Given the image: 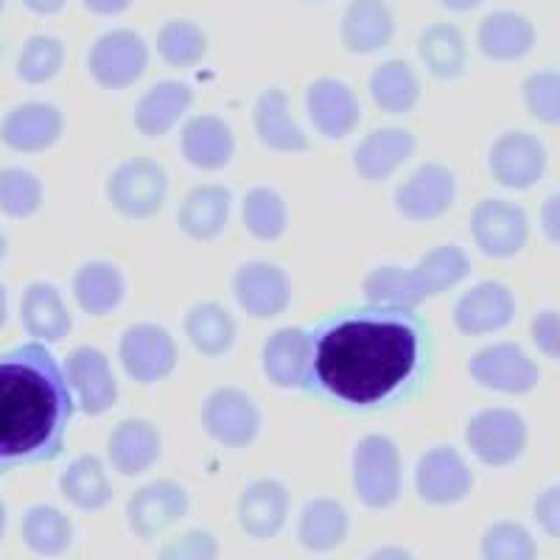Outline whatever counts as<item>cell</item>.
Returning <instances> with one entry per match:
<instances>
[{
    "label": "cell",
    "mask_w": 560,
    "mask_h": 560,
    "mask_svg": "<svg viewBox=\"0 0 560 560\" xmlns=\"http://www.w3.org/2000/svg\"><path fill=\"white\" fill-rule=\"evenodd\" d=\"M468 373L479 387L504 395H524L541 382V368L513 342L490 345L474 353Z\"/></svg>",
    "instance_id": "10"
},
{
    "label": "cell",
    "mask_w": 560,
    "mask_h": 560,
    "mask_svg": "<svg viewBox=\"0 0 560 560\" xmlns=\"http://www.w3.org/2000/svg\"><path fill=\"white\" fill-rule=\"evenodd\" d=\"M3 533H7V504L0 502V541H3Z\"/></svg>",
    "instance_id": "55"
},
{
    "label": "cell",
    "mask_w": 560,
    "mask_h": 560,
    "mask_svg": "<svg viewBox=\"0 0 560 560\" xmlns=\"http://www.w3.org/2000/svg\"><path fill=\"white\" fill-rule=\"evenodd\" d=\"M457 199V179L440 163H427L415 168L398 188H395V208L404 219L412 222H432L440 219Z\"/></svg>",
    "instance_id": "14"
},
{
    "label": "cell",
    "mask_w": 560,
    "mask_h": 560,
    "mask_svg": "<svg viewBox=\"0 0 560 560\" xmlns=\"http://www.w3.org/2000/svg\"><path fill=\"white\" fill-rule=\"evenodd\" d=\"M479 552L482 560H538V544L524 524L497 522L482 533Z\"/></svg>",
    "instance_id": "44"
},
{
    "label": "cell",
    "mask_w": 560,
    "mask_h": 560,
    "mask_svg": "<svg viewBox=\"0 0 560 560\" xmlns=\"http://www.w3.org/2000/svg\"><path fill=\"white\" fill-rule=\"evenodd\" d=\"M233 194L224 185H199L183 199L177 210V224L194 242H213L228 228Z\"/></svg>",
    "instance_id": "27"
},
{
    "label": "cell",
    "mask_w": 560,
    "mask_h": 560,
    "mask_svg": "<svg viewBox=\"0 0 560 560\" xmlns=\"http://www.w3.org/2000/svg\"><path fill=\"white\" fill-rule=\"evenodd\" d=\"M516 317V298L504 283L485 280L471 287L454 306V325L465 337H485L502 331Z\"/></svg>",
    "instance_id": "18"
},
{
    "label": "cell",
    "mask_w": 560,
    "mask_h": 560,
    "mask_svg": "<svg viewBox=\"0 0 560 560\" xmlns=\"http://www.w3.org/2000/svg\"><path fill=\"white\" fill-rule=\"evenodd\" d=\"M350 533V516L342 502L331 497H319L303 504L298 518L300 547L314 555H325L342 547Z\"/></svg>",
    "instance_id": "30"
},
{
    "label": "cell",
    "mask_w": 560,
    "mask_h": 560,
    "mask_svg": "<svg viewBox=\"0 0 560 560\" xmlns=\"http://www.w3.org/2000/svg\"><path fill=\"white\" fill-rule=\"evenodd\" d=\"M65 382H68L73 404L84 415H102L118 401V382H115L113 364L98 348L70 350L62 364Z\"/></svg>",
    "instance_id": "9"
},
{
    "label": "cell",
    "mask_w": 560,
    "mask_h": 560,
    "mask_svg": "<svg viewBox=\"0 0 560 560\" xmlns=\"http://www.w3.org/2000/svg\"><path fill=\"white\" fill-rule=\"evenodd\" d=\"M306 113L314 129L328 140H342L357 132L362 121L357 93L331 77L314 79L306 90Z\"/></svg>",
    "instance_id": "17"
},
{
    "label": "cell",
    "mask_w": 560,
    "mask_h": 560,
    "mask_svg": "<svg viewBox=\"0 0 560 560\" xmlns=\"http://www.w3.org/2000/svg\"><path fill=\"white\" fill-rule=\"evenodd\" d=\"M59 493L84 513H98L107 508L113 499V485H109L102 459L96 454H82V457L70 459L65 471L59 474Z\"/></svg>",
    "instance_id": "31"
},
{
    "label": "cell",
    "mask_w": 560,
    "mask_h": 560,
    "mask_svg": "<svg viewBox=\"0 0 560 560\" xmlns=\"http://www.w3.org/2000/svg\"><path fill=\"white\" fill-rule=\"evenodd\" d=\"M524 102L529 113L544 124L560 121V73L558 70H535L524 79Z\"/></svg>",
    "instance_id": "45"
},
{
    "label": "cell",
    "mask_w": 560,
    "mask_h": 560,
    "mask_svg": "<svg viewBox=\"0 0 560 560\" xmlns=\"http://www.w3.org/2000/svg\"><path fill=\"white\" fill-rule=\"evenodd\" d=\"M163 454V440L154 423L143 418H127L109 432L107 459L124 477L147 474Z\"/></svg>",
    "instance_id": "21"
},
{
    "label": "cell",
    "mask_w": 560,
    "mask_h": 560,
    "mask_svg": "<svg viewBox=\"0 0 560 560\" xmlns=\"http://www.w3.org/2000/svg\"><path fill=\"white\" fill-rule=\"evenodd\" d=\"M312 3H317V0H312Z\"/></svg>",
    "instance_id": "58"
},
{
    "label": "cell",
    "mask_w": 560,
    "mask_h": 560,
    "mask_svg": "<svg viewBox=\"0 0 560 560\" xmlns=\"http://www.w3.org/2000/svg\"><path fill=\"white\" fill-rule=\"evenodd\" d=\"M3 9H7V0H0V12H3Z\"/></svg>",
    "instance_id": "57"
},
{
    "label": "cell",
    "mask_w": 560,
    "mask_h": 560,
    "mask_svg": "<svg viewBox=\"0 0 560 560\" xmlns=\"http://www.w3.org/2000/svg\"><path fill=\"white\" fill-rule=\"evenodd\" d=\"M28 12L39 14V18H51V14L62 12L68 0H23Z\"/></svg>",
    "instance_id": "51"
},
{
    "label": "cell",
    "mask_w": 560,
    "mask_h": 560,
    "mask_svg": "<svg viewBox=\"0 0 560 560\" xmlns=\"http://www.w3.org/2000/svg\"><path fill=\"white\" fill-rule=\"evenodd\" d=\"M253 124L264 147L272 149V152L303 154L312 149L306 129L289 115V96L280 88H269L258 96Z\"/></svg>",
    "instance_id": "25"
},
{
    "label": "cell",
    "mask_w": 560,
    "mask_h": 560,
    "mask_svg": "<svg viewBox=\"0 0 560 560\" xmlns=\"http://www.w3.org/2000/svg\"><path fill=\"white\" fill-rule=\"evenodd\" d=\"M474 488V474L463 454L452 446H434L418 459L415 468V490L418 497L434 508L463 502Z\"/></svg>",
    "instance_id": "13"
},
{
    "label": "cell",
    "mask_w": 560,
    "mask_h": 560,
    "mask_svg": "<svg viewBox=\"0 0 560 560\" xmlns=\"http://www.w3.org/2000/svg\"><path fill=\"white\" fill-rule=\"evenodd\" d=\"M65 132L62 109L45 102H28L12 107L0 124V140L12 152L37 154L51 149Z\"/></svg>",
    "instance_id": "19"
},
{
    "label": "cell",
    "mask_w": 560,
    "mask_h": 560,
    "mask_svg": "<svg viewBox=\"0 0 560 560\" xmlns=\"http://www.w3.org/2000/svg\"><path fill=\"white\" fill-rule=\"evenodd\" d=\"M45 188L37 174L26 168H0V213L9 219L34 217L43 205Z\"/></svg>",
    "instance_id": "43"
},
{
    "label": "cell",
    "mask_w": 560,
    "mask_h": 560,
    "mask_svg": "<svg viewBox=\"0 0 560 560\" xmlns=\"http://www.w3.org/2000/svg\"><path fill=\"white\" fill-rule=\"evenodd\" d=\"M20 319H23V328L43 345L59 342L73 328V317L65 306L62 294L54 283H45V280H37L26 289L23 303H20Z\"/></svg>",
    "instance_id": "29"
},
{
    "label": "cell",
    "mask_w": 560,
    "mask_h": 560,
    "mask_svg": "<svg viewBox=\"0 0 560 560\" xmlns=\"http://www.w3.org/2000/svg\"><path fill=\"white\" fill-rule=\"evenodd\" d=\"M364 560H415L412 552L404 547H382L376 552H370Z\"/></svg>",
    "instance_id": "52"
},
{
    "label": "cell",
    "mask_w": 560,
    "mask_h": 560,
    "mask_svg": "<svg viewBox=\"0 0 560 560\" xmlns=\"http://www.w3.org/2000/svg\"><path fill=\"white\" fill-rule=\"evenodd\" d=\"M158 54L172 68H194L208 54V34L188 18H172L158 34Z\"/></svg>",
    "instance_id": "39"
},
{
    "label": "cell",
    "mask_w": 560,
    "mask_h": 560,
    "mask_svg": "<svg viewBox=\"0 0 560 560\" xmlns=\"http://www.w3.org/2000/svg\"><path fill=\"white\" fill-rule=\"evenodd\" d=\"M418 57L434 79L452 82V79H459L465 73L468 45H465L463 32L457 26H452V23H432V26L420 32Z\"/></svg>",
    "instance_id": "33"
},
{
    "label": "cell",
    "mask_w": 560,
    "mask_h": 560,
    "mask_svg": "<svg viewBox=\"0 0 560 560\" xmlns=\"http://www.w3.org/2000/svg\"><path fill=\"white\" fill-rule=\"evenodd\" d=\"M191 499L188 490L172 479H158L138 488L127 502V522L138 538L152 541L160 533H166L172 524L188 516Z\"/></svg>",
    "instance_id": "11"
},
{
    "label": "cell",
    "mask_w": 560,
    "mask_h": 560,
    "mask_svg": "<svg viewBox=\"0 0 560 560\" xmlns=\"http://www.w3.org/2000/svg\"><path fill=\"white\" fill-rule=\"evenodd\" d=\"M289 504H292V497L278 479H258V482L247 485L238 497V524L247 535L267 541L287 527Z\"/></svg>",
    "instance_id": "20"
},
{
    "label": "cell",
    "mask_w": 560,
    "mask_h": 560,
    "mask_svg": "<svg viewBox=\"0 0 560 560\" xmlns=\"http://www.w3.org/2000/svg\"><path fill=\"white\" fill-rule=\"evenodd\" d=\"M364 298L370 306L384 308H415L423 300L412 278V269L393 267V264L376 267L364 278Z\"/></svg>",
    "instance_id": "41"
},
{
    "label": "cell",
    "mask_w": 560,
    "mask_h": 560,
    "mask_svg": "<svg viewBox=\"0 0 560 560\" xmlns=\"http://www.w3.org/2000/svg\"><path fill=\"white\" fill-rule=\"evenodd\" d=\"M242 219L244 228H247L258 242H278V238L287 233L289 208L275 188L258 185V188L247 191V197H244Z\"/></svg>",
    "instance_id": "40"
},
{
    "label": "cell",
    "mask_w": 560,
    "mask_h": 560,
    "mask_svg": "<svg viewBox=\"0 0 560 560\" xmlns=\"http://www.w3.org/2000/svg\"><path fill=\"white\" fill-rule=\"evenodd\" d=\"M124 294H127V283H124L121 269L107 261H88L73 275V298L79 308L93 317L115 312L121 306Z\"/></svg>",
    "instance_id": "32"
},
{
    "label": "cell",
    "mask_w": 560,
    "mask_h": 560,
    "mask_svg": "<svg viewBox=\"0 0 560 560\" xmlns=\"http://www.w3.org/2000/svg\"><path fill=\"white\" fill-rule=\"evenodd\" d=\"M82 7L98 18H115V14L127 12L132 0H82Z\"/></svg>",
    "instance_id": "49"
},
{
    "label": "cell",
    "mask_w": 560,
    "mask_h": 560,
    "mask_svg": "<svg viewBox=\"0 0 560 560\" xmlns=\"http://www.w3.org/2000/svg\"><path fill=\"white\" fill-rule=\"evenodd\" d=\"M233 294L249 317H278L292 303V280L280 267L267 261H249L233 278Z\"/></svg>",
    "instance_id": "16"
},
{
    "label": "cell",
    "mask_w": 560,
    "mask_h": 560,
    "mask_svg": "<svg viewBox=\"0 0 560 560\" xmlns=\"http://www.w3.org/2000/svg\"><path fill=\"white\" fill-rule=\"evenodd\" d=\"M432 368V334L412 308L364 306L325 317L308 331L300 387L345 409L407 401Z\"/></svg>",
    "instance_id": "1"
},
{
    "label": "cell",
    "mask_w": 560,
    "mask_h": 560,
    "mask_svg": "<svg viewBox=\"0 0 560 560\" xmlns=\"http://www.w3.org/2000/svg\"><path fill=\"white\" fill-rule=\"evenodd\" d=\"M7 253H9V242H7V236H3V230H0V264H3Z\"/></svg>",
    "instance_id": "56"
},
{
    "label": "cell",
    "mask_w": 560,
    "mask_h": 560,
    "mask_svg": "<svg viewBox=\"0 0 560 560\" xmlns=\"http://www.w3.org/2000/svg\"><path fill=\"white\" fill-rule=\"evenodd\" d=\"M471 236L488 258H513L529 238L527 213L504 199H482L471 213Z\"/></svg>",
    "instance_id": "12"
},
{
    "label": "cell",
    "mask_w": 560,
    "mask_h": 560,
    "mask_svg": "<svg viewBox=\"0 0 560 560\" xmlns=\"http://www.w3.org/2000/svg\"><path fill=\"white\" fill-rule=\"evenodd\" d=\"M465 443L474 457L493 468H508L527 448V423L516 409L490 407L474 415L465 427Z\"/></svg>",
    "instance_id": "6"
},
{
    "label": "cell",
    "mask_w": 560,
    "mask_h": 560,
    "mask_svg": "<svg viewBox=\"0 0 560 560\" xmlns=\"http://www.w3.org/2000/svg\"><path fill=\"white\" fill-rule=\"evenodd\" d=\"M535 39H538V32H535L533 20L518 12H508V9L490 12L479 23L477 32L479 51L490 62H518L533 51Z\"/></svg>",
    "instance_id": "26"
},
{
    "label": "cell",
    "mask_w": 560,
    "mask_h": 560,
    "mask_svg": "<svg viewBox=\"0 0 560 560\" xmlns=\"http://www.w3.org/2000/svg\"><path fill=\"white\" fill-rule=\"evenodd\" d=\"M219 538L210 529H185L160 549L158 560H217Z\"/></svg>",
    "instance_id": "46"
},
{
    "label": "cell",
    "mask_w": 560,
    "mask_h": 560,
    "mask_svg": "<svg viewBox=\"0 0 560 560\" xmlns=\"http://www.w3.org/2000/svg\"><path fill=\"white\" fill-rule=\"evenodd\" d=\"M401 452L387 434H370L353 448V490L370 510H387L401 499Z\"/></svg>",
    "instance_id": "3"
},
{
    "label": "cell",
    "mask_w": 560,
    "mask_h": 560,
    "mask_svg": "<svg viewBox=\"0 0 560 560\" xmlns=\"http://www.w3.org/2000/svg\"><path fill=\"white\" fill-rule=\"evenodd\" d=\"M490 174L504 188L527 191L547 174V149L535 135L508 132L490 149Z\"/></svg>",
    "instance_id": "15"
},
{
    "label": "cell",
    "mask_w": 560,
    "mask_h": 560,
    "mask_svg": "<svg viewBox=\"0 0 560 560\" xmlns=\"http://www.w3.org/2000/svg\"><path fill=\"white\" fill-rule=\"evenodd\" d=\"M194 104V90L185 82H158L135 107V129L147 138L168 135Z\"/></svg>",
    "instance_id": "28"
},
{
    "label": "cell",
    "mask_w": 560,
    "mask_h": 560,
    "mask_svg": "<svg viewBox=\"0 0 560 560\" xmlns=\"http://www.w3.org/2000/svg\"><path fill=\"white\" fill-rule=\"evenodd\" d=\"M205 432L224 448H247L261 432V409L244 389L219 387L202 407Z\"/></svg>",
    "instance_id": "8"
},
{
    "label": "cell",
    "mask_w": 560,
    "mask_h": 560,
    "mask_svg": "<svg viewBox=\"0 0 560 560\" xmlns=\"http://www.w3.org/2000/svg\"><path fill=\"white\" fill-rule=\"evenodd\" d=\"M90 77L104 90H127L149 68V45L132 28L104 32L88 54Z\"/></svg>",
    "instance_id": "5"
},
{
    "label": "cell",
    "mask_w": 560,
    "mask_h": 560,
    "mask_svg": "<svg viewBox=\"0 0 560 560\" xmlns=\"http://www.w3.org/2000/svg\"><path fill=\"white\" fill-rule=\"evenodd\" d=\"M370 98L389 115L412 113L420 102V79L404 59H387L370 73Z\"/></svg>",
    "instance_id": "34"
},
{
    "label": "cell",
    "mask_w": 560,
    "mask_h": 560,
    "mask_svg": "<svg viewBox=\"0 0 560 560\" xmlns=\"http://www.w3.org/2000/svg\"><path fill=\"white\" fill-rule=\"evenodd\" d=\"M485 0H440V7L448 9V12H471V9L482 7Z\"/></svg>",
    "instance_id": "53"
},
{
    "label": "cell",
    "mask_w": 560,
    "mask_h": 560,
    "mask_svg": "<svg viewBox=\"0 0 560 560\" xmlns=\"http://www.w3.org/2000/svg\"><path fill=\"white\" fill-rule=\"evenodd\" d=\"M308 331L283 328L264 342V376L278 387H300L306 368Z\"/></svg>",
    "instance_id": "36"
},
{
    "label": "cell",
    "mask_w": 560,
    "mask_h": 560,
    "mask_svg": "<svg viewBox=\"0 0 560 560\" xmlns=\"http://www.w3.org/2000/svg\"><path fill=\"white\" fill-rule=\"evenodd\" d=\"M471 272V258L457 244H443V247L429 249L412 267V278L418 283L420 298H432V294H443L454 289L465 275Z\"/></svg>",
    "instance_id": "37"
},
{
    "label": "cell",
    "mask_w": 560,
    "mask_h": 560,
    "mask_svg": "<svg viewBox=\"0 0 560 560\" xmlns=\"http://www.w3.org/2000/svg\"><path fill=\"white\" fill-rule=\"evenodd\" d=\"M544 230H547L549 242H558L560 238V197L555 194V197L547 199V205H544Z\"/></svg>",
    "instance_id": "50"
},
{
    "label": "cell",
    "mask_w": 560,
    "mask_h": 560,
    "mask_svg": "<svg viewBox=\"0 0 560 560\" xmlns=\"http://www.w3.org/2000/svg\"><path fill=\"white\" fill-rule=\"evenodd\" d=\"M183 158L194 168L202 172H217L228 166L233 154H236V138L233 129L219 115H194L183 127Z\"/></svg>",
    "instance_id": "24"
},
{
    "label": "cell",
    "mask_w": 560,
    "mask_h": 560,
    "mask_svg": "<svg viewBox=\"0 0 560 560\" xmlns=\"http://www.w3.org/2000/svg\"><path fill=\"white\" fill-rule=\"evenodd\" d=\"M418 152V140L409 129L401 127H382L373 129L353 152V166L359 177L370 183H382L393 177L398 168Z\"/></svg>",
    "instance_id": "23"
},
{
    "label": "cell",
    "mask_w": 560,
    "mask_h": 560,
    "mask_svg": "<svg viewBox=\"0 0 560 560\" xmlns=\"http://www.w3.org/2000/svg\"><path fill=\"white\" fill-rule=\"evenodd\" d=\"M23 541L39 558H59L73 544V524L51 504H34L23 516Z\"/></svg>",
    "instance_id": "38"
},
{
    "label": "cell",
    "mask_w": 560,
    "mask_h": 560,
    "mask_svg": "<svg viewBox=\"0 0 560 560\" xmlns=\"http://www.w3.org/2000/svg\"><path fill=\"white\" fill-rule=\"evenodd\" d=\"M7 319H9V294H7V287H0V331H3Z\"/></svg>",
    "instance_id": "54"
},
{
    "label": "cell",
    "mask_w": 560,
    "mask_h": 560,
    "mask_svg": "<svg viewBox=\"0 0 560 560\" xmlns=\"http://www.w3.org/2000/svg\"><path fill=\"white\" fill-rule=\"evenodd\" d=\"M65 65V43L51 34H34L18 54V77L26 84H45L57 77Z\"/></svg>",
    "instance_id": "42"
},
{
    "label": "cell",
    "mask_w": 560,
    "mask_h": 560,
    "mask_svg": "<svg viewBox=\"0 0 560 560\" xmlns=\"http://www.w3.org/2000/svg\"><path fill=\"white\" fill-rule=\"evenodd\" d=\"M533 342L544 357L558 359L560 353V317L558 312H541L533 317Z\"/></svg>",
    "instance_id": "47"
},
{
    "label": "cell",
    "mask_w": 560,
    "mask_h": 560,
    "mask_svg": "<svg viewBox=\"0 0 560 560\" xmlns=\"http://www.w3.org/2000/svg\"><path fill=\"white\" fill-rule=\"evenodd\" d=\"M127 376L140 384H158L177 370V342L163 325L140 323L127 328L118 345Z\"/></svg>",
    "instance_id": "7"
},
{
    "label": "cell",
    "mask_w": 560,
    "mask_h": 560,
    "mask_svg": "<svg viewBox=\"0 0 560 560\" xmlns=\"http://www.w3.org/2000/svg\"><path fill=\"white\" fill-rule=\"evenodd\" d=\"M533 516H535V522L541 524L544 533H547L549 538H558L560 535V488L558 485L547 488L541 497L535 499Z\"/></svg>",
    "instance_id": "48"
},
{
    "label": "cell",
    "mask_w": 560,
    "mask_h": 560,
    "mask_svg": "<svg viewBox=\"0 0 560 560\" xmlns=\"http://www.w3.org/2000/svg\"><path fill=\"white\" fill-rule=\"evenodd\" d=\"M168 197V174L152 158H129L107 179V199L121 217H154Z\"/></svg>",
    "instance_id": "4"
},
{
    "label": "cell",
    "mask_w": 560,
    "mask_h": 560,
    "mask_svg": "<svg viewBox=\"0 0 560 560\" xmlns=\"http://www.w3.org/2000/svg\"><path fill=\"white\" fill-rule=\"evenodd\" d=\"M185 337L202 357H224L236 342V319L219 303H197L185 314Z\"/></svg>",
    "instance_id": "35"
},
{
    "label": "cell",
    "mask_w": 560,
    "mask_h": 560,
    "mask_svg": "<svg viewBox=\"0 0 560 560\" xmlns=\"http://www.w3.org/2000/svg\"><path fill=\"white\" fill-rule=\"evenodd\" d=\"M77 412L62 364L43 342L0 353V474L32 468L65 452Z\"/></svg>",
    "instance_id": "2"
},
{
    "label": "cell",
    "mask_w": 560,
    "mask_h": 560,
    "mask_svg": "<svg viewBox=\"0 0 560 560\" xmlns=\"http://www.w3.org/2000/svg\"><path fill=\"white\" fill-rule=\"evenodd\" d=\"M339 37L350 54H376L395 37V14L387 0H350L339 23Z\"/></svg>",
    "instance_id": "22"
}]
</instances>
